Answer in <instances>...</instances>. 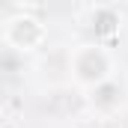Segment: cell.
<instances>
[{
  "label": "cell",
  "mask_w": 128,
  "mask_h": 128,
  "mask_svg": "<svg viewBox=\"0 0 128 128\" xmlns=\"http://www.w3.org/2000/svg\"><path fill=\"white\" fill-rule=\"evenodd\" d=\"M113 72H116V60L104 42L90 39V42H78L68 48V74L80 90L92 92L104 86L107 80H113Z\"/></svg>",
  "instance_id": "obj_1"
},
{
  "label": "cell",
  "mask_w": 128,
  "mask_h": 128,
  "mask_svg": "<svg viewBox=\"0 0 128 128\" xmlns=\"http://www.w3.org/2000/svg\"><path fill=\"white\" fill-rule=\"evenodd\" d=\"M39 6H30V3H15L3 24H0V42L15 51V54H36L39 48H45L48 42V24L36 15Z\"/></svg>",
  "instance_id": "obj_2"
},
{
  "label": "cell",
  "mask_w": 128,
  "mask_h": 128,
  "mask_svg": "<svg viewBox=\"0 0 128 128\" xmlns=\"http://www.w3.org/2000/svg\"><path fill=\"white\" fill-rule=\"evenodd\" d=\"M119 24H122V15H119V6L113 3H98L90 9V27L96 33V39H110L119 33Z\"/></svg>",
  "instance_id": "obj_3"
},
{
  "label": "cell",
  "mask_w": 128,
  "mask_h": 128,
  "mask_svg": "<svg viewBox=\"0 0 128 128\" xmlns=\"http://www.w3.org/2000/svg\"><path fill=\"white\" fill-rule=\"evenodd\" d=\"M90 101H92V107L101 110V113H113V110L119 107V101H122V90H119V84H116V80H107L104 86L92 90Z\"/></svg>",
  "instance_id": "obj_4"
}]
</instances>
